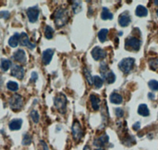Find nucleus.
I'll return each instance as SVG.
<instances>
[{
	"label": "nucleus",
	"mask_w": 158,
	"mask_h": 150,
	"mask_svg": "<svg viewBox=\"0 0 158 150\" xmlns=\"http://www.w3.org/2000/svg\"><path fill=\"white\" fill-rule=\"evenodd\" d=\"M55 24L57 28L64 26L68 21V13L67 10L63 8H59L55 13Z\"/></svg>",
	"instance_id": "obj_1"
},
{
	"label": "nucleus",
	"mask_w": 158,
	"mask_h": 150,
	"mask_svg": "<svg viewBox=\"0 0 158 150\" xmlns=\"http://www.w3.org/2000/svg\"><path fill=\"white\" fill-rule=\"evenodd\" d=\"M149 66H150L151 69L155 70L158 67V59H153L149 60Z\"/></svg>",
	"instance_id": "obj_34"
},
{
	"label": "nucleus",
	"mask_w": 158,
	"mask_h": 150,
	"mask_svg": "<svg viewBox=\"0 0 158 150\" xmlns=\"http://www.w3.org/2000/svg\"><path fill=\"white\" fill-rule=\"evenodd\" d=\"M113 18V14L109 11V10L107 7H103L102 12H101V19L102 20H111Z\"/></svg>",
	"instance_id": "obj_21"
},
{
	"label": "nucleus",
	"mask_w": 158,
	"mask_h": 150,
	"mask_svg": "<svg viewBox=\"0 0 158 150\" xmlns=\"http://www.w3.org/2000/svg\"><path fill=\"white\" fill-rule=\"evenodd\" d=\"M103 79L104 80H106V81L108 84H112V83H114L115 81V75L112 71H108L106 74H104L103 76Z\"/></svg>",
	"instance_id": "obj_18"
},
{
	"label": "nucleus",
	"mask_w": 158,
	"mask_h": 150,
	"mask_svg": "<svg viewBox=\"0 0 158 150\" xmlns=\"http://www.w3.org/2000/svg\"><path fill=\"white\" fill-rule=\"evenodd\" d=\"M37 78H38V75L36 74V72H33L32 73V76H31V80L34 81H36L37 80Z\"/></svg>",
	"instance_id": "obj_38"
},
{
	"label": "nucleus",
	"mask_w": 158,
	"mask_h": 150,
	"mask_svg": "<svg viewBox=\"0 0 158 150\" xmlns=\"http://www.w3.org/2000/svg\"><path fill=\"white\" fill-rule=\"evenodd\" d=\"M54 54V49L48 48L44 50L42 54V62L44 65H48L52 61V59Z\"/></svg>",
	"instance_id": "obj_11"
},
{
	"label": "nucleus",
	"mask_w": 158,
	"mask_h": 150,
	"mask_svg": "<svg viewBox=\"0 0 158 150\" xmlns=\"http://www.w3.org/2000/svg\"><path fill=\"white\" fill-rule=\"evenodd\" d=\"M84 150H91V149L89 145H86V146L84 147Z\"/></svg>",
	"instance_id": "obj_41"
},
{
	"label": "nucleus",
	"mask_w": 158,
	"mask_h": 150,
	"mask_svg": "<svg viewBox=\"0 0 158 150\" xmlns=\"http://www.w3.org/2000/svg\"><path fill=\"white\" fill-rule=\"evenodd\" d=\"M148 96H149V99H151V100H153V99H154V94L152 93H149V94H148Z\"/></svg>",
	"instance_id": "obj_40"
},
{
	"label": "nucleus",
	"mask_w": 158,
	"mask_h": 150,
	"mask_svg": "<svg viewBox=\"0 0 158 150\" xmlns=\"http://www.w3.org/2000/svg\"><path fill=\"white\" fill-rule=\"evenodd\" d=\"M89 99H90L91 104H92V107H93L94 111H98L99 108H100V103H101L100 98L95 95H90Z\"/></svg>",
	"instance_id": "obj_17"
},
{
	"label": "nucleus",
	"mask_w": 158,
	"mask_h": 150,
	"mask_svg": "<svg viewBox=\"0 0 158 150\" xmlns=\"http://www.w3.org/2000/svg\"><path fill=\"white\" fill-rule=\"evenodd\" d=\"M53 34H54V30H53L52 27L49 25L46 26L45 30H44V36L47 40H51L53 37Z\"/></svg>",
	"instance_id": "obj_26"
},
{
	"label": "nucleus",
	"mask_w": 158,
	"mask_h": 150,
	"mask_svg": "<svg viewBox=\"0 0 158 150\" xmlns=\"http://www.w3.org/2000/svg\"><path fill=\"white\" fill-rule=\"evenodd\" d=\"M135 65V59L133 58H125L122 59L119 63V70L124 74H128L133 69Z\"/></svg>",
	"instance_id": "obj_3"
},
{
	"label": "nucleus",
	"mask_w": 158,
	"mask_h": 150,
	"mask_svg": "<svg viewBox=\"0 0 158 150\" xmlns=\"http://www.w3.org/2000/svg\"><path fill=\"white\" fill-rule=\"evenodd\" d=\"M19 43L21 44V46L24 47H28L29 49H33L36 47V44L31 43L29 39V36L26 33H21L20 34V40Z\"/></svg>",
	"instance_id": "obj_9"
},
{
	"label": "nucleus",
	"mask_w": 158,
	"mask_h": 150,
	"mask_svg": "<svg viewBox=\"0 0 158 150\" xmlns=\"http://www.w3.org/2000/svg\"><path fill=\"white\" fill-rule=\"evenodd\" d=\"M67 97L62 93H59L54 100L55 107L61 114H64L67 111Z\"/></svg>",
	"instance_id": "obj_2"
},
{
	"label": "nucleus",
	"mask_w": 158,
	"mask_h": 150,
	"mask_svg": "<svg viewBox=\"0 0 158 150\" xmlns=\"http://www.w3.org/2000/svg\"><path fill=\"white\" fill-rule=\"evenodd\" d=\"M11 76L18 78L19 80L23 79L25 76V70L21 66L19 65H13L11 68Z\"/></svg>",
	"instance_id": "obj_7"
},
{
	"label": "nucleus",
	"mask_w": 158,
	"mask_h": 150,
	"mask_svg": "<svg viewBox=\"0 0 158 150\" xmlns=\"http://www.w3.org/2000/svg\"><path fill=\"white\" fill-rule=\"evenodd\" d=\"M72 134L75 142H79L83 137V131L79 122L74 121L72 126Z\"/></svg>",
	"instance_id": "obj_5"
},
{
	"label": "nucleus",
	"mask_w": 158,
	"mask_h": 150,
	"mask_svg": "<svg viewBox=\"0 0 158 150\" xmlns=\"http://www.w3.org/2000/svg\"><path fill=\"white\" fill-rule=\"evenodd\" d=\"M24 104V100L22 96L19 94H14L11 96L9 100V104L11 108L13 111H18L22 108Z\"/></svg>",
	"instance_id": "obj_4"
},
{
	"label": "nucleus",
	"mask_w": 158,
	"mask_h": 150,
	"mask_svg": "<svg viewBox=\"0 0 158 150\" xmlns=\"http://www.w3.org/2000/svg\"><path fill=\"white\" fill-rule=\"evenodd\" d=\"M22 119H13L9 122V128L11 130H18L21 128L22 126Z\"/></svg>",
	"instance_id": "obj_14"
},
{
	"label": "nucleus",
	"mask_w": 158,
	"mask_h": 150,
	"mask_svg": "<svg viewBox=\"0 0 158 150\" xmlns=\"http://www.w3.org/2000/svg\"><path fill=\"white\" fill-rule=\"evenodd\" d=\"M154 3H155V5H157L158 6V1H157V0H156V1H154Z\"/></svg>",
	"instance_id": "obj_42"
},
{
	"label": "nucleus",
	"mask_w": 158,
	"mask_h": 150,
	"mask_svg": "<svg viewBox=\"0 0 158 150\" xmlns=\"http://www.w3.org/2000/svg\"><path fill=\"white\" fill-rule=\"evenodd\" d=\"M135 14L137 17H145L148 14L147 9L142 5L137 6V8H136V11H135Z\"/></svg>",
	"instance_id": "obj_22"
},
{
	"label": "nucleus",
	"mask_w": 158,
	"mask_h": 150,
	"mask_svg": "<svg viewBox=\"0 0 158 150\" xmlns=\"http://www.w3.org/2000/svg\"><path fill=\"white\" fill-rule=\"evenodd\" d=\"M157 17H158V10L157 11Z\"/></svg>",
	"instance_id": "obj_44"
},
{
	"label": "nucleus",
	"mask_w": 158,
	"mask_h": 150,
	"mask_svg": "<svg viewBox=\"0 0 158 150\" xmlns=\"http://www.w3.org/2000/svg\"><path fill=\"white\" fill-rule=\"evenodd\" d=\"M40 143H41L42 148H43V150H48V147H47V145L46 143L44 142V141H40Z\"/></svg>",
	"instance_id": "obj_39"
},
{
	"label": "nucleus",
	"mask_w": 158,
	"mask_h": 150,
	"mask_svg": "<svg viewBox=\"0 0 158 150\" xmlns=\"http://www.w3.org/2000/svg\"><path fill=\"white\" fill-rule=\"evenodd\" d=\"M27 16H28V18H29V21L31 23H34L37 21L38 19V17H39L40 11L37 9L36 6H34V7H30L27 10Z\"/></svg>",
	"instance_id": "obj_10"
},
{
	"label": "nucleus",
	"mask_w": 158,
	"mask_h": 150,
	"mask_svg": "<svg viewBox=\"0 0 158 150\" xmlns=\"http://www.w3.org/2000/svg\"><path fill=\"white\" fill-rule=\"evenodd\" d=\"M108 33V30L107 29H102L98 33V39L101 43H104L107 40V35Z\"/></svg>",
	"instance_id": "obj_24"
},
{
	"label": "nucleus",
	"mask_w": 158,
	"mask_h": 150,
	"mask_svg": "<svg viewBox=\"0 0 158 150\" xmlns=\"http://www.w3.org/2000/svg\"><path fill=\"white\" fill-rule=\"evenodd\" d=\"M95 150H105V149H104L103 148H100V149H96Z\"/></svg>",
	"instance_id": "obj_43"
},
{
	"label": "nucleus",
	"mask_w": 158,
	"mask_h": 150,
	"mask_svg": "<svg viewBox=\"0 0 158 150\" xmlns=\"http://www.w3.org/2000/svg\"><path fill=\"white\" fill-rule=\"evenodd\" d=\"M109 137L107 134L102 135L101 137L97 138L96 141H94V145H96V146H99V147H102L108 142Z\"/></svg>",
	"instance_id": "obj_16"
},
{
	"label": "nucleus",
	"mask_w": 158,
	"mask_h": 150,
	"mask_svg": "<svg viewBox=\"0 0 158 150\" xmlns=\"http://www.w3.org/2000/svg\"><path fill=\"white\" fill-rule=\"evenodd\" d=\"M148 86L151 90L157 91L158 90V81L156 80H151L148 83Z\"/></svg>",
	"instance_id": "obj_30"
},
{
	"label": "nucleus",
	"mask_w": 158,
	"mask_h": 150,
	"mask_svg": "<svg viewBox=\"0 0 158 150\" xmlns=\"http://www.w3.org/2000/svg\"><path fill=\"white\" fill-rule=\"evenodd\" d=\"M73 11H74V13H79L81 11V2H74V4L72 6Z\"/></svg>",
	"instance_id": "obj_31"
},
{
	"label": "nucleus",
	"mask_w": 158,
	"mask_h": 150,
	"mask_svg": "<svg viewBox=\"0 0 158 150\" xmlns=\"http://www.w3.org/2000/svg\"><path fill=\"white\" fill-rule=\"evenodd\" d=\"M130 21H131V19H130L129 13H127V12H124V13H123L121 15L119 16V23L120 26L127 27V26L129 25Z\"/></svg>",
	"instance_id": "obj_13"
},
{
	"label": "nucleus",
	"mask_w": 158,
	"mask_h": 150,
	"mask_svg": "<svg viewBox=\"0 0 158 150\" xmlns=\"http://www.w3.org/2000/svg\"><path fill=\"white\" fill-rule=\"evenodd\" d=\"M115 115H116L118 118H122L124 115V112L123 111L122 108H117L115 110Z\"/></svg>",
	"instance_id": "obj_35"
},
{
	"label": "nucleus",
	"mask_w": 158,
	"mask_h": 150,
	"mask_svg": "<svg viewBox=\"0 0 158 150\" xmlns=\"http://www.w3.org/2000/svg\"><path fill=\"white\" fill-rule=\"evenodd\" d=\"M126 47L132 48L134 51H138L141 46V41L136 37H129L126 40Z\"/></svg>",
	"instance_id": "obj_8"
},
{
	"label": "nucleus",
	"mask_w": 158,
	"mask_h": 150,
	"mask_svg": "<svg viewBox=\"0 0 158 150\" xmlns=\"http://www.w3.org/2000/svg\"><path fill=\"white\" fill-rule=\"evenodd\" d=\"M100 70H101V75L103 76L104 74H106L108 71V65L105 62H102L100 66Z\"/></svg>",
	"instance_id": "obj_33"
},
{
	"label": "nucleus",
	"mask_w": 158,
	"mask_h": 150,
	"mask_svg": "<svg viewBox=\"0 0 158 150\" xmlns=\"http://www.w3.org/2000/svg\"><path fill=\"white\" fill-rule=\"evenodd\" d=\"M84 74L86 76V78L87 81H88L89 85L92 86L94 84V77H92L90 72L86 68H85V70H84Z\"/></svg>",
	"instance_id": "obj_28"
},
{
	"label": "nucleus",
	"mask_w": 158,
	"mask_h": 150,
	"mask_svg": "<svg viewBox=\"0 0 158 150\" xmlns=\"http://www.w3.org/2000/svg\"><path fill=\"white\" fill-rule=\"evenodd\" d=\"M32 143V137L29 134H25L22 139V145H29Z\"/></svg>",
	"instance_id": "obj_29"
},
{
	"label": "nucleus",
	"mask_w": 158,
	"mask_h": 150,
	"mask_svg": "<svg viewBox=\"0 0 158 150\" xmlns=\"http://www.w3.org/2000/svg\"><path fill=\"white\" fill-rule=\"evenodd\" d=\"M30 116L32 118V120L35 122V123H37L39 122L40 119V115L38 114V112L35 110H33V111L30 112Z\"/></svg>",
	"instance_id": "obj_32"
},
{
	"label": "nucleus",
	"mask_w": 158,
	"mask_h": 150,
	"mask_svg": "<svg viewBox=\"0 0 158 150\" xmlns=\"http://www.w3.org/2000/svg\"><path fill=\"white\" fill-rule=\"evenodd\" d=\"M110 101L112 104H120L123 103V97L118 93H111L110 96Z\"/></svg>",
	"instance_id": "obj_20"
},
{
	"label": "nucleus",
	"mask_w": 158,
	"mask_h": 150,
	"mask_svg": "<svg viewBox=\"0 0 158 150\" xmlns=\"http://www.w3.org/2000/svg\"><path fill=\"white\" fill-rule=\"evenodd\" d=\"M13 59L20 63H26V52L23 49H18L13 54Z\"/></svg>",
	"instance_id": "obj_12"
},
{
	"label": "nucleus",
	"mask_w": 158,
	"mask_h": 150,
	"mask_svg": "<svg viewBox=\"0 0 158 150\" xmlns=\"http://www.w3.org/2000/svg\"><path fill=\"white\" fill-rule=\"evenodd\" d=\"M140 127H141V123L139 122H135V124L133 125L132 128L135 129V130L137 131V130H138V129H140Z\"/></svg>",
	"instance_id": "obj_37"
},
{
	"label": "nucleus",
	"mask_w": 158,
	"mask_h": 150,
	"mask_svg": "<svg viewBox=\"0 0 158 150\" xmlns=\"http://www.w3.org/2000/svg\"><path fill=\"white\" fill-rule=\"evenodd\" d=\"M20 40V34L15 33L8 40V44L11 47H17Z\"/></svg>",
	"instance_id": "obj_15"
},
{
	"label": "nucleus",
	"mask_w": 158,
	"mask_h": 150,
	"mask_svg": "<svg viewBox=\"0 0 158 150\" xmlns=\"http://www.w3.org/2000/svg\"><path fill=\"white\" fill-rule=\"evenodd\" d=\"M10 17V12L7 11H0V18L3 19H8Z\"/></svg>",
	"instance_id": "obj_36"
},
{
	"label": "nucleus",
	"mask_w": 158,
	"mask_h": 150,
	"mask_svg": "<svg viewBox=\"0 0 158 150\" xmlns=\"http://www.w3.org/2000/svg\"><path fill=\"white\" fill-rule=\"evenodd\" d=\"M137 113L142 116H149V110L148 108L147 105L145 104H140L138 107V109H137Z\"/></svg>",
	"instance_id": "obj_19"
},
{
	"label": "nucleus",
	"mask_w": 158,
	"mask_h": 150,
	"mask_svg": "<svg viewBox=\"0 0 158 150\" xmlns=\"http://www.w3.org/2000/svg\"><path fill=\"white\" fill-rule=\"evenodd\" d=\"M11 62L9 59H1V63H0V68L1 70L4 71V72H6L8 71V70L11 68Z\"/></svg>",
	"instance_id": "obj_23"
},
{
	"label": "nucleus",
	"mask_w": 158,
	"mask_h": 150,
	"mask_svg": "<svg viewBox=\"0 0 158 150\" xmlns=\"http://www.w3.org/2000/svg\"><path fill=\"white\" fill-rule=\"evenodd\" d=\"M6 87L9 90L12 91V92H17L19 88L18 83L15 82V81H8L7 84H6Z\"/></svg>",
	"instance_id": "obj_27"
},
{
	"label": "nucleus",
	"mask_w": 158,
	"mask_h": 150,
	"mask_svg": "<svg viewBox=\"0 0 158 150\" xmlns=\"http://www.w3.org/2000/svg\"><path fill=\"white\" fill-rule=\"evenodd\" d=\"M91 54L96 61L104 59L107 56V52L105 50L102 49L100 47H95L91 52Z\"/></svg>",
	"instance_id": "obj_6"
},
{
	"label": "nucleus",
	"mask_w": 158,
	"mask_h": 150,
	"mask_svg": "<svg viewBox=\"0 0 158 150\" xmlns=\"http://www.w3.org/2000/svg\"><path fill=\"white\" fill-rule=\"evenodd\" d=\"M103 83H104V80L101 77L96 76H96H94V84L96 89L101 88L102 86H103Z\"/></svg>",
	"instance_id": "obj_25"
}]
</instances>
